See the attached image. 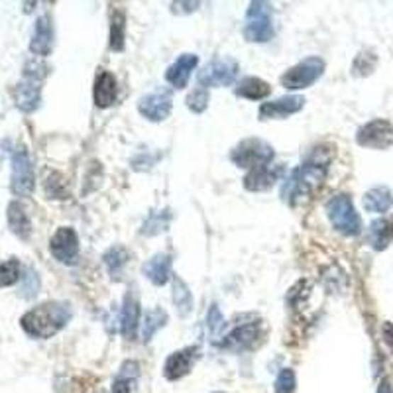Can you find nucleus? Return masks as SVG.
I'll return each instance as SVG.
<instances>
[{
  "label": "nucleus",
  "mask_w": 393,
  "mask_h": 393,
  "mask_svg": "<svg viewBox=\"0 0 393 393\" xmlns=\"http://www.w3.org/2000/svg\"><path fill=\"white\" fill-rule=\"evenodd\" d=\"M333 160V150L328 148H315V152L301 163L297 170L289 173L282 187V199L289 205H295L303 199H307L323 185L328 163Z\"/></svg>",
  "instance_id": "nucleus-1"
},
{
  "label": "nucleus",
  "mask_w": 393,
  "mask_h": 393,
  "mask_svg": "<svg viewBox=\"0 0 393 393\" xmlns=\"http://www.w3.org/2000/svg\"><path fill=\"white\" fill-rule=\"evenodd\" d=\"M69 321H71V307L67 303L50 301L30 309L20 319V325L26 331V334L34 338H52L67 326Z\"/></svg>",
  "instance_id": "nucleus-2"
},
{
  "label": "nucleus",
  "mask_w": 393,
  "mask_h": 393,
  "mask_svg": "<svg viewBox=\"0 0 393 393\" xmlns=\"http://www.w3.org/2000/svg\"><path fill=\"white\" fill-rule=\"evenodd\" d=\"M48 75V67L40 61H30L24 69V79L14 87L12 96L22 112H34L42 103V83Z\"/></svg>",
  "instance_id": "nucleus-3"
},
{
  "label": "nucleus",
  "mask_w": 393,
  "mask_h": 393,
  "mask_svg": "<svg viewBox=\"0 0 393 393\" xmlns=\"http://www.w3.org/2000/svg\"><path fill=\"white\" fill-rule=\"evenodd\" d=\"M326 216L334 231H338L344 236H358L362 232L360 214L356 213L354 203L348 195H334L326 203Z\"/></svg>",
  "instance_id": "nucleus-4"
},
{
  "label": "nucleus",
  "mask_w": 393,
  "mask_h": 393,
  "mask_svg": "<svg viewBox=\"0 0 393 393\" xmlns=\"http://www.w3.org/2000/svg\"><path fill=\"white\" fill-rule=\"evenodd\" d=\"M274 16L267 2L256 0L250 2V9L244 20V38L252 43H265L274 38Z\"/></svg>",
  "instance_id": "nucleus-5"
},
{
  "label": "nucleus",
  "mask_w": 393,
  "mask_h": 393,
  "mask_svg": "<svg viewBox=\"0 0 393 393\" xmlns=\"http://www.w3.org/2000/svg\"><path fill=\"white\" fill-rule=\"evenodd\" d=\"M274 157V148L260 138H246L240 144L234 145V150L231 152V162L236 167H248V170L272 163Z\"/></svg>",
  "instance_id": "nucleus-6"
},
{
  "label": "nucleus",
  "mask_w": 393,
  "mask_h": 393,
  "mask_svg": "<svg viewBox=\"0 0 393 393\" xmlns=\"http://www.w3.org/2000/svg\"><path fill=\"white\" fill-rule=\"evenodd\" d=\"M325 73V60L311 55L307 60L299 61L297 65L287 69L282 75V85L289 91H299L307 87L315 85L319 79Z\"/></svg>",
  "instance_id": "nucleus-7"
},
{
  "label": "nucleus",
  "mask_w": 393,
  "mask_h": 393,
  "mask_svg": "<svg viewBox=\"0 0 393 393\" xmlns=\"http://www.w3.org/2000/svg\"><path fill=\"white\" fill-rule=\"evenodd\" d=\"M35 177L34 165L30 160V154L24 145H20L12 154V177H10V189L16 196H30L34 193Z\"/></svg>",
  "instance_id": "nucleus-8"
},
{
  "label": "nucleus",
  "mask_w": 393,
  "mask_h": 393,
  "mask_svg": "<svg viewBox=\"0 0 393 393\" xmlns=\"http://www.w3.org/2000/svg\"><path fill=\"white\" fill-rule=\"evenodd\" d=\"M238 63L232 57H216L199 71L196 81L201 87H228L238 77Z\"/></svg>",
  "instance_id": "nucleus-9"
},
{
  "label": "nucleus",
  "mask_w": 393,
  "mask_h": 393,
  "mask_svg": "<svg viewBox=\"0 0 393 393\" xmlns=\"http://www.w3.org/2000/svg\"><path fill=\"white\" fill-rule=\"evenodd\" d=\"M356 142L370 150H389L393 145V124L384 118L372 120L358 130Z\"/></svg>",
  "instance_id": "nucleus-10"
},
{
  "label": "nucleus",
  "mask_w": 393,
  "mask_h": 393,
  "mask_svg": "<svg viewBox=\"0 0 393 393\" xmlns=\"http://www.w3.org/2000/svg\"><path fill=\"white\" fill-rule=\"evenodd\" d=\"M50 252L61 264H77L79 260V236L71 226H61L50 240Z\"/></svg>",
  "instance_id": "nucleus-11"
},
{
  "label": "nucleus",
  "mask_w": 393,
  "mask_h": 393,
  "mask_svg": "<svg viewBox=\"0 0 393 393\" xmlns=\"http://www.w3.org/2000/svg\"><path fill=\"white\" fill-rule=\"evenodd\" d=\"M171 106H173L171 91L160 89V91L142 96L138 103V111L150 122H163L171 114Z\"/></svg>",
  "instance_id": "nucleus-12"
},
{
  "label": "nucleus",
  "mask_w": 393,
  "mask_h": 393,
  "mask_svg": "<svg viewBox=\"0 0 393 393\" xmlns=\"http://www.w3.org/2000/svg\"><path fill=\"white\" fill-rule=\"evenodd\" d=\"M260 336H262V325L256 323V321L254 323H246V325L236 326L234 331L226 334L223 341H221V344H218V348L228 352L250 350V348L256 346Z\"/></svg>",
  "instance_id": "nucleus-13"
},
{
  "label": "nucleus",
  "mask_w": 393,
  "mask_h": 393,
  "mask_svg": "<svg viewBox=\"0 0 393 393\" xmlns=\"http://www.w3.org/2000/svg\"><path fill=\"white\" fill-rule=\"evenodd\" d=\"M196 358H199V346H187V348H181V350L170 354L165 364H163L165 380L177 382L181 377L187 376Z\"/></svg>",
  "instance_id": "nucleus-14"
},
{
  "label": "nucleus",
  "mask_w": 393,
  "mask_h": 393,
  "mask_svg": "<svg viewBox=\"0 0 393 393\" xmlns=\"http://www.w3.org/2000/svg\"><path fill=\"white\" fill-rule=\"evenodd\" d=\"M305 106V99L299 94H287L282 99H275L270 103H264L258 111L260 120H283L291 116V114H297Z\"/></svg>",
  "instance_id": "nucleus-15"
},
{
  "label": "nucleus",
  "mask_w": 393,
  "mask_h": 393,
  "mask_svg": "<svg viewBox=\"0 0 393 393\" xmlns=\"http://www.w3.org/2000/svg\"><path fill=\"white\" fill-rule=\"evenodd\" d=\"M282 175V165L265 163V165H260V167H254V170L248 171V175L244 177V187L252 191V193H262V191L274 187Z\"/></svg>",
  "instance_id": "nucleus-16"
},
{
  "label": "nucleus",
  "mask_w": 393,
  "mask_h": 393,
  "mask_svg": "<svg viewBox=\"0 0 393 393\" xmlns=\"http://www.w3.org/2000/svg\"><path fill=\"white\" fill-rule=\"evenodd\" d=\"M118 96V85H116V77L112 75L111 71L106 69H99L96 77H94V89L93 99L94 104L99 109H109L116 103Z\"/></svg>",
  "instance_id": "nucleus-17"
},
{
  "label": "nucleus",
  "mask_w": 393,
  "mask_h": 393,
  "mask_svg": "<svg viewBox=\"0 0 393 393\" xmlns=\"http://www.w3.org/2000/svg\"><path fill=\"white\" fill-rule=\"evenodd\" d=\"M199 65V57L195 53H183L177 61L170 65V69L165 71V81L170 83L173 89H185L189 83V79L193 75V71Z\"/></svg>",
  "instance_id": "nucleus-18"
},
{
  "label": "nucleus",
  "mask_w": 393,
  "mask_h": 393,
  "mask_svg": "<svg viewBox=\"0 0 393 393\" xmlns=\"http://www.w3.org/2000/svg\"><path fill=\"white\" fill-rule=\"evenodd\" d=\"M140 326V301H138L136 293L130 291L124 297V305H122V315H120V331L126 341H134Z\"/></svg>",
  "instance_id": "nucleus-19"
},
{
  "label": "nucleus",
  "mask_w": 393,
  "mask_h": 393,
  "mask_svg": "<svg viewBox=\"0 0 393 393\" xmlns=\"http://www.w3.org/2000/svg\"><path fill=\"white\" fill-rule=\"evenodd\" d=\"M53 48V26L50 16H40L35 20L34 34H32V42H30V52L40 57H45L52 53Z\"/></svg>",
  "instance_id": "nucleus-20"
},
{
  "label": "nucleus",
  "mask_w": 393,
  "mask_h": 393,
  "mask_svg": "<svg viewBox=\"0 0 393 393\" xmlns=\"http://www.w3.org/2000/svg\"><path fill=\"white\" fill-rule=\"evenodd\" d=\"M144 275L150 282L162 287L170 282L171 277V256L170 254H155L152 260H148L144 264Z\"/></svg>",
  "instance_id": "nucleus-21"
},
{
  "label": "nucleus",
  "mask_w": 393,
  "mask_h": 393,
  "mask_svg": "<svg viewBox=\"0 0 393 393\" xmlns=\"http://www.w3.org/2000/svg\"><path fill=\"white\" fill-rule=\"evenodd\" d=\"M393 242V214L377 218L370 224V244L372 248L382 252Z\"/></svg>",
  "instance_id": "nucleus-22"
},
{
  "label": "nucleus",
  "mask_w": 393,
  "mask_h": 393,
  "mask_svg": "<svg viewBox=\"0 0 393 393\" xmlns=\"http://www.w3.org/2000/svg\"><path fill=\"white\" fill-rule=\"evenodd\" d=\"M6 218H9L10 231L14 232L18 238H22V240L30 238V234H32V221H30V216H28L26 209L20 205L18 201H12V203L9 205V214H6Z\"/></svg>",
  "instance_id": "nucleus-23"
},
{
  "label": "nucleus",
  "mask_w": 393,
  "mask_h": 393,
  "mask_svg": "<svg viewBox=\"0 0 393 393\" xmlns=\"http://www.w3.org/2000/svg\"><path fill=\"white\" fill-rule=\"evenodd\" d=\"M236 96L248 99V101H264L272 93V85L260 77H244L234 89Z\"/></svg>",
  "instance_id": "nucleus-24"
},
{
  "label": "nucleus",
  "mask_w": 393,
  "mask_h": 393,
  "mask_svg": "<svg viewBox=\"0 0 393 393\" xmlns=\"http://www.w3.org/2000/svg\"><path fill=\"white\" fill-rule=\"evenodd\" d=\"M393 206V195L387 187H374L364 195V209L367 213H387Z\"/></svg>",
  "instance_id": "nucleus-25"
},
{
  "label": "nucleus",
  "mask_w": 393,
  "mask_h": 393,
  "mask_svg": "<svg viewBox=\"0 0 393 393\" xmlns=\"http://www.w3.org/2000/svg\"><path fill=\"white\" fill-rule=\"evenodd\" d=\"M130 252L124 246H112L111 250H106V254L103 256V262L109 270L112 279H120V275L124 272V267L128 264Z\"/></svg>",
  "instance_id": "nucleus-26"
},
{
  "label": "nucleus",
  "mask_w": 393,
  "mask_h": 393,
  "mask_svg": "<svg viewBox=\"0 0 393 393\" xmlns=\"http://www.w3.org/2000/svg\"><path fill=\"white\" fill-rule=\"evenodd\" d=\"M138 362H124L122 367H120L118 376L114 377L112 382V393H132V387L136 384L138 380Z\"/></svg>",
  "instance_id": "nucleus-27"
},
{
  "label": "nucleus",
  "mask_w": 393,
  "mask_h": 393,
  "mask_svg": "<svg viewBox=\"0 0 393 393\" xmlns=\"http://www.w3.org/2000/svg\"><path fill=\"white\" fill-rule=\"evenodd\" d=\"M167 323V313L163 309L155 307L145 311L144 321H142V341L150 342L160 328H163Z\"/></svg>",
  "instance_id": "nucleus-28"
},
{
  "label": "nucleus",
  "mask_w": 393,
  "mask_h": 393,
  "mask_svg": "<svg viewBox=\"0 0 393 393\" xmlns=\"http://www.w3.org/2000/svg\"><path fill=\"white\" fill-rule=\"evenodd\" d=\"M173 303L181 316H187L193 311V293L189 289L187 283L177 275L173 277Z\"/></svg>",
  "instance_id": "nucleus-29"
},
{
  "label": "nucleus",
  "mask_w": 393,
  "mask_h": 393,
  "mask_svg": "<svg viewBox=\"0 0 393 393\" xmlns=\"http://www.w3.org/2000/svg\"><path fill=\"white\" fill-rule=\"evenodd\" d=\"M126 45V16L122 10H114L111 20V50L122 52Z\"/></svg>",
  "instance_id": "nucleus-30"
},
{
  "label": "nucleus",
  "mask_w": 393,
  "mask_h": 393,
  "mask_svg": "<svg viewBox=\"0 0 393 393\" xmlns=\"http://www.w3.org/2000/svg\"><path fill=\"white\" fill-rule=\"evenodd\" d=\"M377 65L376 53L370 52V50H364L356 55V60L352 63V75L354 77H366L370 73H374V69Z\"/></svg>",
  "instance_id": "nucleus-31"
},
{
  "label": "nucleus",
  "mask_w": 393,
  "mask_h": 393,
  "mask_svg": "<svg viewBox=\"0 0 393 393\" xmlns=\"http://www.w3.org/2000/svg\"><path fill=\"white\" fill-rule=\"evenodd\" d=\"M171 214L170 211L165 209V211H157V213H152L148 216V221L142 226V234L145 236H155V234H160L167 228V224H170Z\"/></svg>",
  "instance_id": "nucleus-32"
},
{
  "label": "nucleus",
  "mask_w": 393,
  "mask_h": 393,
  "mask_svg": "<svg viewBox=\"0 0 393 393\" xmlns=\"http://www.w3.org/2000/svg\"><path fill=\"white\" fill-rule=\"evenodd\" d=\"M22 267L18 260H6V262H0V287H10L22 277L20 275Z\"/></svg>",
  "instance_id": "nucleus-33"
},
{
  "label": "nucleus",
  "mask_w": 393,
  "mask_h": 393,
  "mask_svg": "<svg viewBox=\"0 0 393 393\" xmlns=\"http://www.w3.org/2000/svg\"><path fill=\"white\" fill-rule=\"evenodd\" d=\"M45 195L50 199H67L69 189L67 183L63 179V175L60 173H50L45 179Z\"/></svg>",
  "instance_id": "nucleus-34"
},
{
  "label": "nucleus",
  "mask_w": 393,
  "mask_h": 393,
  "mask_svg": "<svg viewBox=\"0 0 393 393\" xmlns=\"http://www.w3.org/2000/svg\"><path fill=\"white\" fill-rule=\"evenodd\" d=\"M209 101H211V96H209V91H206L205 87H196L195 91L189 94L185 103H187L189 111L201 114V112H205L209 109Z\"/></svg>",
  "instance_id": "nucleus-35"
},
{
  "label": "nucleus",
  "mask_w": 393,
  "mask_h": 393,
  "mask_svg": "<svg viewBox=\"0 0 393 393\" xmlns=\"http://www.w3.org/2000/svg\"><path fill=\"white\" fill-rule=\"evenodd\" d=\"M22 279L24 282H22V287H20V295L24 299H32L35 293H38V289H40V277H38L34 270H28L26 275Z\"/></svg>",
  "instance_id": "nucleus-36"
},
{
  "label": "nucleus",
  "mask_w": 393,
  "mask_h": 393,
  "mask_svg": "<svg viewBox=\"0 0 393 393\" xmlns=\"http://www.w3.org/2000/svg\"><path fill=\"white\" fill-rule=\"evenodd\" d=\"M295 392V374L293 370L285 367L282 370V374L277 376V382H275V393H293Z\"/></svg>",
  "instance_id": "nucleus-37"
},
{
  "label": "nucleus",
  "mask_w": 393,
  "mask_h": 393,
  "mask_svg": "<svg viewBox=\"0 0 393 393\" xmlns=\"http://www.w3.org/2000/svg\"><path fill=\"white\" fill-rule=\"evenodd\" d=\"M206 326H209V333L213 336L221 333V328L224 326V316L221 315V309L216 305H211L209 313H206Z\"/></svg>",
  "instance_id": "nucleus-38"
},
{
  "label": "nucleus",
  "mask_w": 393,
  "mask_h": 393,
  "mask_svg": "<svg viewBox=\"0 0 393 393\" xmlns=\"http://www.w3.org/2000/svg\"><path fill=\"white\" fill-rule=\"evenodd\" d=\"M199 6H201V2H173V4H171L173 12H177V14H191V12H195Z\"/></svg>",
  "instance_id": "nucleus-39"
},
{
  "label": "nucleus",
  "mask_w": 393,
  "mask_h": 393,
  "mask_svg": "<svg viewBox=\"0 0 393 393\" xmlns=\"http://www.w3.org/2000/svg\"><path fill=\"white\" fill-rule=\"evenodd\" d=\"M382 338H384L387 350L393 354V323H384V326H382Z\"/></svg>",
  "instance_id": "nucleus-40"
},
{
  "label": "nucleus",
  "mask_w": 393,
  "mask_h": 393,
  "mask_svg": "<svg viewBox=\"0 0 393 393\" xmlns=\"http://www.w3.org/2000/svg\"><path fill=\"white\" fill-rule=\"evenodd\" d=\"M377 393H393L392 384H389L387 380H384V382L380 384V389H377Z\"/></svg>",
  "instance_id": "nucleus-41"
}]
</instances>
